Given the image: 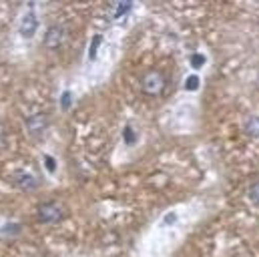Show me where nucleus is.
<instances>
[{"instance_id":"1","label":"nucleus","mask_w":259,"mask_h":257,"mask_svg":"<svg viewBox=\"0 0 259 257\" xmlns=\"http://www.w3.org/2000/svg\"><path fill=\"white\" fill-rule=\"evenodd\" d=\"M167 87V76L159 70H149L143 78H141V91L147 97H159L165 93Z\"/></svg>"},{"instance_id":"2","label":"nucleus","mask_w":259,"mask_h":257,"mask_svg":"<svg viewBox=\"0 0 259 257\" xmlns=\"http://www.w3.org/2000/svg\"><path fill=\"white\" fill-rule=\"evenodd\" d=\"M68 36H70V32H68V26L59 22V24H53V26L47 30L42 45H45V49H51V51H59V49L65 45L66 40H68Z\"/></svg>"},{"instance_id":"3","label":"nucleus","mask_w":259,"mask_h":257,"mask_svg":"<svg viewBox=\"0 0 259 257\" xmlns=\"http://www.w3.org/2000/svg\"><path fill=\"white\" fill-rule=\"evenodd\" d=\"M65 217V207L57 201H47V203H40L38 205V219L42 223H59L61 219Z\"/></svg>"},{"instance_id":"4","label":"nucleus","mask_w":259,"mask_h":257,"mask_svg":"<svg viewBox=\"0 0 259 257\" xmlns=\"http://www.w3.org/2000/svg\"><path fill=\"white\" fill-rule=\"evenodd\" d=\"M47 127H49L47 113H32L30 117H26V131L32 139H40L45 135Z\"/></svg>"},{"instance_id":"5","label":"nucleus","mask_w":259,"mask_h":257,"mask_svg":"<svg viewBox=\"0 0 259 257\" xmlns=\"http://www.w3.org/2000/svg\"><path fill=\"white\" fill-rule=\"evenodd\" d=\"M38 30V18H36V12L32 6H28V10L24 12L22 20H20V34L24 38H32Z\"/></svg>"},{"instance_id":"6","label":"nucleus","mask_w":259,"mask_h":257,"mask_svg":"<svg viewBox=\"0 0 259 257\" xmlns=\"http://www.w3.org/2000/svg\"><path fill=\"white\" fill-rule=\"evenodd\" d=\"M14 185L22 191H32L40 185V179L30 171H16L14 173Z\"/></svg>"},{"instance_id":"7","label":"nucleus","mask_w":259,"mask_h":257,"mask_svg":"<svg viewBox=\"0 0 259 257\" xmlns=\"http://www.w3.org/2000/svg\"><path fill=\"white\" fill-rule=\"evenodd\" d=\"M245 133H247V135L257 137L259 135V119L257 117H253V119H249V121L245 123Z\"/></svg>"},{"instance_id":"8","label":"nucleus","mask_w":259,"mask_h":257,"mask_svg":"<svg viewBox=\"0 0 259 257\" xmlns=\"http://www.w3.org/2000/svg\"><path fill=\"white\" fill-rule=\"evenodd\" d=\"M247 197H249L253 203H257L259 205V181H253V183L249 185V189H247Z\"/></svg>"},{"instance_id":"9","label":"nucleus","mask_w":259,"mask_h":257,"mask_svg":"<svg viewBox=\"0 0 259 257\" xmlns=\"http://www.w3.org/2000/svg\"><path fill=\"white\" fill-rule=\"evenodd\" d=\"M129 10H131V4H117L115 6V12H113V18H123Z\"/></svg>"},{"instance_id":"10","label":"nucleus","mask_w":259,"mask_h":257,"mask_svg":"<svg viewBox=\"0 0 259 257\" xmlns=\"http://www.w3.org/2000/svg\"><path fill=\"white\" fill-rule=\"evenodd\" d=\"M99 45H101V36H95V38H93V42H91L89 59H95V55H97V49H99Z\"/></svg>"},{"instance_id":"11","label":"nucleus","mask_w":259,"mask_h":257,"mask_svg":"<svg viewBox=\"0 0 259 257\" xmlns=\"http://www.w3.org/2000/svg\"><path fill=\"white\" fill-rule=\"evenodd\" d=\"M125 141H127L129 145H133V143L137 141V135H135V128H133V127L125 128Z\"/></svg>"},{"instance_id":"12","label":"nucleus","mask_w":259,"mask_h":257,"mask_svg":"<svg viewBox=\"0 0 259 257\" xmlns=\"http://www.w3.org/2000/svg\"><path fill=\"white\" fill-rule=\"evenodd\" d=\"M45 167H47V171L55 173V171H57V163H55V159L47 155V157H45Z\"/></svg>"},{"instance_id":"13","label":"nucleus","mask_w":259,"mask_h":257,"mask_svg":"<svg viewBox=\"0 0 259 257\" xmlns=\"http://www.w3.org/2000/svg\"><path fill=\"white\" fill-rule=\"evenodd\" d=\"M185 87H187L189 91H197V89H199V76H189Z\"/></svg>"},{"instance_id":"14","label":"nucleus","mask_w":259,"mask_h":257,"mask_svg":"<svg viewBox=\"0 0 259 257\" xmlns=\"http://www.w3.org/2000/svg\"><path fill=\"white\" fill-rule=\"evenodd\" d=\"M203 63H205V57H203V55H193V57H191V64H193L195 68L203 66Z\"/></svg>"},{"instance_id":"15","label":"nucleus","mask_w":259,"mask_h":257,"mask_svg":"<svg viewBox=\"0 0 259 257\" xmlns=\"http://www.w3.org/2000/svg\"><path fill=\"white\" fill-rule=\"evenodd\" d=\"M4 141H6V133H4V128L0 127V147L4 145Z\"/></svg>"},{"instance_id":"16","label":"nucleus","mask_w":259,"mask_h":257,"mask_svg":"<svg viewBox=\"0 0 259 257\" xmlns=\"http://www.w3.org/2000/svg\"><path fill=\"white\" fill-rule=\"evenodd\" d=\"M175 219H177V215H173V213H171V215H167V217H165V223H171V221H175Z\"/></svg>"},{"instance_id":"17","label":"nucleus","mask_w":259,"mask_h":257,"mask_svg":"<svg viewBox=\"0 0 259 257\" xmlns=\"http://www.w3.org/2000/svg\"><path fill=\"white\" fill-rule=\"evenodd\" d=\"M68 97H70L68 93H66L65 97H63V107H68V103H70V99H68Z\"/></svg>"}]
</instances>
